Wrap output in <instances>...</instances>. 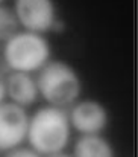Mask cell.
I'll return each instance as SVG.
<instances>
[{
	"mask_svg": "<svg viewBox=\"0 0 138 157\" xmlns=\"http://www.w3.org/2000/svg\"><path fill=\"white\" fill-rule=\"evenodd\" d=\"M26 136L32 150L40 154L61 153L70 139V121L58 107L40 108L31 117Z\"/></svg>",
	"mask_w": 138,
	"mask_h": 157,
	"instance_id": "6da1fadb",
	"label": "cell"
},
{
	"mask_svg": "<svg viewBox=\"0 0 138 157\" xmlns=\"http://www.w3.org/2000/svg\"><path fill=\"white\" fill-rule=\"evenodd\" d=\"M37 87L47 102L58 108L71 105L81 95L79 76L70 66L61 61H52L41 67Z\"/></svg>",
	"mask_w": 138,
	"mask_h": 157,
	"instance_id": "7a4b0ae2",
	"label": "cell"
},
{
	"mask_svg": "<svg viewBox=\"0 0 138 157\" xmlns=\"http://www.w3.org/2000/svg\"><path fill=\"white\" fill-rule=\"evenodd\" d=\"M5 43L3 56L14 72L31 73L40 70L50 55L46 38L35 32H17Z\"/></svg>",
	"mask_w": 138,
	"mask_h": 157,
	"instance_id": "3957f363",
	"label": "cell"
},
{
	"mask_svg": "<svg viewBox=\"0 0 138 157\" xmlns=\"http://www.w3.org/2000/svg\"><path fill=\"white\" fill-rule=\"evenodd\" d=\"M29 116L26 110L14 102L0 104V151L18 147L27 134Z\"/></svg>",
	"mask_w": 138,
	"mask_h": 157,
	"instance_id": "277c9868",
	"label": "cell"
},
{
	"mask_svg": "<svg viewBox=\"0 0 138 157\" xmlns=\"http://www.w3.org/2000/svg\"><path fill=\"white\" fill-rule=\"evenodd\" d=\"M14 12L18 23L29 32L43 34L55 23V6L52 0H17Z\"/></svg>",
	"mask_w": 138,
	"mask_h": 157,
	"instance_id": "5b68a950",
	"label": "cell"
},
{
	"mask_svg": "<svg viewBox=\"0 0 138 157\" xmlns=\"http://www.w3.org/2000/svg\"><path fill=\"white\" fill-rule=\"evenodd\" d=\"M68 121L82 134H97L106 127L108 114L99 102L84 101L73 107Z\"/></svg>",
	"mask_w": 138,
	"mask_h": 157,
	"instance_id": "8992f818",
	"label": "cell"
},
{
	"mask_svg": "<svg viewBox=\"0 0 138 157\" xmlns=\"http://www.w3.org/2000/svg\"><path fill=\"white\" fill-rule=\"evenodd\" d=\"M6 95L14 104L21 107L34 104L38 96L37 81L26 72H12L5 81Z\"/></svg>",
	"mask_w": 138,
	"mask_h": 157,
	"instance_id": "52a82bcc",
	"label": "cell"
},
{
	"mask_svg": "<svg viewBox=\"0 0 138 157\" xmlns=\"http://www.w3.org/2000/svg\"><path fill=\"white\" fill-rule=\"evenodd\" d=\"M74 157H114V151L99 134H84L74 145Z\"/></svg>",
	"mask_w": 138,
	"mask_h": 157,
	"instance_id": "ba28073f",
	"label": "cell"
},
{
	"mask_svg": "<svg viewBox=\"0 0 138 157\" xmlns=\"http://www.w3.org/2000/svg\"><path fill=\"white\" fill-rule=\"evenodd\" d=\"M18 18L15 12L6 6H0V41H8L18 32Z\"/></svg>",
	"mask_w": 138,
	"mask_h": 157,
	"instance_id": "9c48e42d",
	"label": "cell"
},
{
	"mask_svg": "<svg viewBox=\"0 0 138 157\" xmlns=\"http://www.w3.org/2000/svg\"><path fill=\"white\" fill-rule=\"evenodd\" d=\"M5 157H41V154L37 153L32 148H18V147H15V148L9 150Z\"/></svg>",
	"mask_w": 138,
	"mask_h": 157,
	"instance_id": "30bf717a",
	"label": "cell"
},
{
	"mask_svg": "<svg viewBox=\"0 0 138 157\" xmlns=\"http://www.w3.org/2000/svg\"><path fill=\"white\" fill-rule=\"evenodd\" d=\"M5 96H6V87H5V81L0 78V104L3 102Z\"/></svg>",
	"mask_w": 138,
	"mask_h": 157,
	"instance_id": "8fae6325",
	"label": "cell"
},
{
	"mask_svg": "<svg viewBox=\"0 0 138 157\" xmlns=\"http://www.w3.org/2000/svg\"><path fill=\"white\" fill-rule=\"evenodd\" d=\"M50 157H71V156H67V154H62V153H56V154H52Z\"/></svg>",
	"mask_w": 138,
	"mask_h": 157,
	"instance_id": "7c38bea8",
	"label": "cell"
},
{
	"mask_svg": "<svg viewBox=\"0 0 138 157\" xmlns=\"http://www.w3.org/2000/svg\"><path fill=\"white\" fill-rule=\"evenodd\" d=\"M0 2H2V0H0Z\"/></svg>",
	"mask_w": 138,
	"mask_h": 157,
	"instance_id": "4fadbf2b",
	"label": "cell"
}]
</instances>
